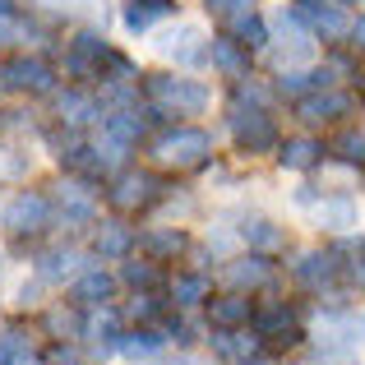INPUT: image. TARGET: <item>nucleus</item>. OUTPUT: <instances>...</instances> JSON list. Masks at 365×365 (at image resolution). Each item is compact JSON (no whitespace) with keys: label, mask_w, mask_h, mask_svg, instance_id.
Returning <instances> with one entry per match:
<instances>
[{"label":"nucleus","mask_w":365,"mask_h":365,"mask_svg":"<svg viewBox=\"0 0 365 365\" xmlns=\"http://www.w3.org/2000/svg\"><path fill=\"white\" fill-rule=\"evenodd\" d=\"M107 296H111V277L98 273V268H93V273H83L79 282H74V301H79V305H102Z\"/></svg>","instance_id":"4be33fe9"},{"label":"nucleus","mask_w":365,"mask_h":365,"mask_svg":"<svg viewBox=\"0 0 365 365\" xmlns=\"http://www.w3.org/2000/svg\"><path fill=\"white\" fill-rule=\"evenodd\" d=\"M56 111H61V120H70V125L98 120V107H93V98H83V93H61V98H56Z\"/></svg>","instance_id":"412c9836"},{"label":"nucleus","mask_w":365,"mask_h":365,"mask_svg":"<svg viewBox=\"0 0 365 365\" xmlns=\"http://www.w3.org/2000/svg\"><path fill=\"white\" fill-rule=\"evenodd\" d=\"M107 134L116 143H125V148H134V143L143 139V120L130 116V111H116V116H107Z\"/></svg>","instance_id":"b1692460"},{"label":"nucleus","mask_w":365,"mask_h":365,"mask_svg":"<svg viewBox=\"0 0 365 365\" xmlns=\"http://www.w3.org/2000/svg\"><path fill=\"white\" fill-rule=\"evenodd\" d=\"M338 158H342V162H356V167H365V134H356V130L342 134V139H338Z\"/></svg>","instance_id":"c85d7f7f"},{"label":"nucleus","mask_w":365,"mask_h":365,"mask_svg":"<svg viewBox=\"0 0 365 365\" xmlns=\"http://www.w3.org/2000/svg\"><path fill=\"white\" fill-rule=\"evenodd\" d=\"M268 273H273V268H268V259L264 255H250V259H236V264L227 268V282H232L236 292H245V287H264Z\"/></svg>","instance_id":"ddd939ff"},{"label":"nucleus","mask_w":365,"mask_h":365,"mask_svg":"<svg viewBox=\"0 0 365 365\" xmlns=\"http://www.w3.org/2000/svg\"><path fill=\"white\" fill-rule=\"evenodd\" d=\"M351 37H356V46L365 51V19H356V24H351Z\"/></svg>","instance_id":"e433bc0d"},{"label":"nucleus","mask_w":365,"mask_h":365,"mask_svg":"<svg viewBox=\"0 0 365 365\" xmlns=\"http://www.w3.org/2000/svg\"><path fill=\"white\" fill-rule=\"evenodd\" d=\"M120 351H125V356H134V361L153 356V351H162V338L153 329H134V333H125V338H120Z\"/></svg>","instance_id":"a878e982"},{"label":"nucleus","mask_w":365,"mask_h":365,"mask_svg":"<svg viewBox=\"0 0 365 365\" xmlns=\"http://www.w3.org/2000/svg\"><path fill=\"white\" fill-rule=\"evenodd\" d=\"M232 28H236V42H241L245 51H255V46L268 42V28H264V19H259V14H236Z\"/></svg>","instance_id":"393cba45"},{"label":"nucleus","mask_w":365,"mask_h":365,"mask_svg":"<svg viewBox=\"0 0 365 365\" xmlns=\"http://www.w3.org/2000/svg\"><path fill=\"white\" fill-rule=\"evenodd\" d=\"M314 217H319V227L347 232V227H356V204H351V199H324V204L314 208Z\"/></svg>","instance_id":"a211bd4d"},{"label":"nucleus","mask_w":365,"mask_h":365,"mask_svg":"<svg viewBox=\"0 0 365 365\" xmlns=\"http://www.w3.org/2000/svg\"><path fill=\"white\" fill-rule=\"evenodd\" d=\"M0 83H5L9 93H46L51 88V70H46L42 61L19 56V61H9L5 70H0Z\"/></svg>","instance_id":"20e7f679"},{"label":"nucleus","mask_w":365,"mask_h":365,"mask_svg":"<svg viewBox=\"0 0 365 365\" xmlns=\"http://www.w3.org/2000/svg\"><path fill=\"white\" fill-rule=\"evenodd\" d=\"M148 250H158V255H180V250H185V236H180V232L148 236Z\"/></svg>","instance_id":"473e14b6"},{"label":"nucleus","mask_w":365,"mask_h":365,"mask_svg":"<svg viewBox=\"0 0 365 365\" xmlns=\"http://www.w3.org/2000/svg\"><path fill=\"white\" fill-rule=\"evenodd\" d=\"M241 365H268V361H241Z\"/></svg>","instance_id":"4c0bfd02"},{"label":"nucleus","mask_w":365,"mask_h":365,"mask_svg":"<svg viewBox=\"0 0 365 365\" xmlns=\"http://www.w3.org/2000/svg\"><path fill=\"white\" fill-rule=\"evenodd\" d=\"M213 351L222 361H250L259 351V338H250V333H232V329H222L213 338Z\"/></svg>","instance_id":"f3484780"},{"label":"nucleus","mask_w":365,"mask_h":365,"mask_svg":"<svg viewBox=\"0 0 365 365\" xmlns=\"http://www.w3.org/2000/svg\"><path fill=\"white\" fill-rule=\"evenodd\" d=\"M351 111V98L347 93H329V88H314L310 98H301V116L305 120H338Z\"/></svg>","instance_id":"6e6552de"},{"label":"nucleus","mask_w":365,"mask_h":365,"mask_svg":"<svg viewBox=\"0 0 365 365\" xmlns=\"http://www.w3.org/2000/svg\"><path fill=\"white\" fill-rule=\"evenodd\" d=\"M199 42H204V37H199V28H176V33H167L158 42V51L162 56H176V61H185V65H195V61H204V56H208Z\"/></svg>","instance_id":"9b49d317"},{"label":"nucleus","mask_w":365,"mask_h":365,"mask_svg":"<svg viewBox=\"0 0 365 365\" xmlns=\"http://www.w3.org/2000/svg\"><path fill=\"white\" fill-rule=\"evenodd\" d=\"M130 250V232L125 227H116V222H107L98 232V255H107V259H116V255H125Z\"/></svg>","instance_id":"cd10ccee"},{"label":"nucleus","mask_w":365,"mask_h":365,"mask_svg":"<svg viewBox=\"0 0 365 365\" xmlns=\"http://www.w3.org/2000/svg\"><path fill=\"white\" fill-rule=\"evenodd\" d=\"M153 176L148 171H125V176L116 180V190H111V204L116 208H139V204H148L153 199Z\"/></svg>","instance_id":"1a4fd4ad"},{"label":"nucleus","mask_w":365,"mask_h":365,"mask_svg":"<svg viewBox=\"0 0 365 365\" xmlns=\"http://www.w3.org/2000/svg\"><path fill=\"white\" fill-rule=\"evenodd\" d=\"M319 158H324V143H314V139H287L282 153H277V162L287 171H310Z\"/></svg>","instance_id":"4468645a"},{"label":"nucleus","mask_w":365,"mask_h":365,"mask_svg":"<svg viewBox=\"0 0 365 365\" xmlns=\"http://www.w3.org/2000/svg\"><path fill=\"white\" fill-rule=\"evenodd\" d=\"M232 134H236V143L250 148V153H264V148H273V143H277L273 120H268L259 107L255 111H241V107H236L232 111Z\"/></svg>","instance_id":"7ed1b4c3"},{"label":"nucleus","mask_w":365,"mask_h":365,"mask_svg":"<svg viewBox=\"0 0 365 365\" xmlns=\"http://www.w3.org/2000/svg\"><path fill=\"white\" fill-rule=\"evenodd\" d=\"M148 98L158 111H176V116H199L208 107V88L195 79H176V74H153Z\"/></svg>","instance_id":"f257e3e1"},{"label":"nucleus","mask_w":365,"mask_h":365,"mask_svg":"<svg viewBox=\"0 0 365 365\" xmlns=\"http://www.w3.org/2000/svg\"><path fill=\"white\" fill-rule=\"evenodd\" d=\"M301 19H310L314 37H329V42H338V37H347V33H351L347 14H342L338 5H319V0H310V5L301 9Z\"/></svg>","instance_id":"0eeeda50"},{"label":"nucleus","mask_w":365,"mask_h":365,"mask_svg":"<svg viewBox=\"0 0 365 365\" xmlns=\"http://www.w3.org/2000/svg\"><path fill=\"white\" fill-rule=\"evenodd\" d=\"M162 14H171V0H130L125 5V28L130 33H148Z\"/></svg>","instance_id":"2eb2a0df"},{"label":"nucleus","mask_w":365,"mask_h":365,"mask_svg":"<svg viewBox=\"0 0 365 365\" xmlns=\"http://www.w3.org/2000/svg\"><path fill=\"white\" fill-rule=\"evenodd\" d=\"M245 5H250V0H208V9H213V14H227V19L245 14Z\"/></svg>","instance_id":"72a5a7b5"},{"label":"nucleus","mask_w":365,"mask_h":365,"mask_svg":"<svg viewBox=\"0 0 365 365\" xmlns=\"http://www.w3.org/2000/svg\"><path fill=\"white\" fill-rule=\"evenodd\" d=\"M0 365H9V361H5V356H0Z\"/></svg>","instance_id":"ea45409f"},{"label":"nucleus","mask_w":365,"mask_h":365,"mask_svg":"<svg viewBox=\"0 0 365 365\" xmlns=\"http://www.w3.org/2000/svg\"><path fill=\"white\" fill-rule=\"evenodd\" d=\"M259 338H282V342H296L301 333H296V314L287 310V305H277V310L259 314Z\"/></svg>","instance_id":"6ab92c4d"},{"label":"nucleus","mask_w":365,"mask_h":365,"mask_svg":"<svg viewBox=\"0 0 365 365\" xmlns=\"http://www.w3.org/2000/svg\"><path fill=\"white\" fill-rule=\"evenodd\" d=\"M125 282H130L134 292H139V287H153L158 282V268L153 264H125Z\"/></svg>","instance_id":"2f4dec72"},{"label":"nucleus","mask_w":365,"mask_h":365,"mask_svg":"<svg viewBox=\"0 0 365 365\" xmlns=\"http://www.w3.org/2000/svg\"><path fill=\"white\" fill-rule=\"evenodd\" d=\"M74 264H79V255H46L42 277H46V282H61L65 273H74Z\"/></svg>","instance_id":"7c9ffc66"},{"label":"nucleus","mask_w":365,"mask_h":365,"mask_svg":"<svg viewBox=\"0 0 365 365\" xmlns=\"http://www.w3.org/2000/svg\"><path fill=\"white\" fill-rule=\"evenodd\" d=\"M171 296H176V305H199V301H208V277H204V273H180L176 282H171Z\"/></svg>","instance_id":"5701e85b"},{"label":"nucleus","mask_w":365,"mask_h":365,"mask_svg":"<svg viewBox=\"0 0 365 365\" xmlns=\"http://www.w3.org/2000/svg\"><path fill=\"white\" fill-rule=\"evenodd\" d=\"M245 241L255 250H277L282 245V232L273 222H264V217H255V222H245Z\"/></svg>","instance_id":"bb28decb"},{"label":"nucleus","mask_w":365,"mask_h":365,"mask_svg":"<svg viewBox=\"0 0 365 365\" xmlns=\"http://www.w3.org/2000/svg\"><path fill=\"white\" fill-rule=\"evenodd\" d=\"M333 277H338V259H333V255H319V250H314V255H305L301 264H296V282L310 287V292H324Z\"/></svg>","instance_id":"9d476101"},{"label":"nucleus","mask_w":365,"mask_h":365,"mask_svg":"<svg viewBox=\"0 0 365 365\" xmlns=\"http://www.w3.org/2000/svg\"><path fill=\"white\" fill-rule=\"evenodd\" d=\"M277 42H282L287 61H301V56H310V46H314V28H305L301 14H287L282 9V19H277Z\"/></svg>","instance_id":"39448f33"},{"label":"nucleus","mask_w":365,"mask_h":365,"mask_svg":"<svg viewBox=\"0 0 365 365\" xmlns=\"http://www.w3.org/2000/svg\"><path fill=\"white\" fill-rule=\"evenodd\" d=\"M130 314H134V319H153V314H158V301H153V296H134Z\"/></svg>","instance_id":"f704fd0d"},{"label":"nucleus","mask_w":365,"mask_h":365,"mask_svg":"<svg viewBox=\"0 0 365 365\" xmlns=\"http://www.w3.org/2000/svg\"><path fill=\"white\" fill-rule=\"evenodd\" d=\"M208 56H213V65H217V70H227L232 79H241L245 65H250V61H245V46H241V42H232V37H217Z\"/></svg>","instance_id":"aec40b11"},{"label":"nucleus","mask_w":365,"mask_h":365,"mask_svg":"<svg viewBox=\"0 0 365 365\" xmlns=\"http://www.w3.org/2000/svg\"><path fill=\"white\" fill-rule=\"evenodd\" d=\"M46 217H51V204H46L42 195H19L14 204H9L5 222L14 227V232H37V227H46Z\"/></svg>","instance_id":"423d86ee"},{"label":"nucleus","mask_w":365,"mask_h":365,"mask_svg":"<svg viewBox=\"0 0 365 365\" xmlns=\"http://www.w3.org/2000/svg\"><path fill=\"white\" fill-rule=\"evenodd\" d=\"M88 333H102V338H116V324H111V314H107V319H98Z\"/></svg>","instance_id":"c9c22d12"},{"label":"nucleus","mask_w":365,"mask_h":365,"mask_svg":"<svg viewBox=\"0 0 365 365\" xmlns=\"http://www.w3.org/2000/svg\"><path fill=\"white\" fill-rule=\"evenodd\" d=\"M5 9H9V0H0V14H5Z\"/></svg>","instance_id":"58836bf2"},{"label":"nucleus","mask_w":365,"mask_h":365,"mask_svg":"<svg viewBox=\"0 0 365 365\" xmlns=\"http://www.w3.org/2000/svg\"><path fill=\"white\" fill-rule=\"evenodd\" d=\"M102 61H111L107 42L93 37V33H83L79 42H74V51H70V70L74 74H93V70H102Z\"/></svg>","instance_id":"f8f14e48"},{"label":"nucleus","mask_w":365,"mask_h":365,"mask_svg":"<svg viewBox=\"0 0 365 365\" xmlns=\"http://www.w3.org/2000/svg\"><path fill=\"white\" fill-rule=\"evenodd\" d=\"M158 162L162 167H199L208 153V134L204 130H171L158 139Z\"/></svg>","instance_id":"f03ea898"},{"label":"nucleus","mask_w":365,"mask_h":365,"mask_svg":"<svg viewBox=\"0 0 365 365\" xmlns=\"http://www.w3.org/2000/svg\"><path fill=\"white\" fill-rule=\"evenodd\" d=\"M61 217H65V222H88L93 204H88V199H79V195H61Z\"/></svg>","instance_id":"c756f323"},{"label":"nucleus","mask_w":365,"mask_h":365,"mask_svg":"<svg viewBox=\"0 0 365 365\" xmlns=\"http://www.w3.org/2000/svg\"><path fill=\"white\" fill-rule=\"evenodd\" d=\"M208 314H213V324H217V329H241V324H250L255 305H250L245 296L236 292V296H227V301H213V305H208Z\"/></svg>","instance_id":"dca6fc26"}]
</instances>
